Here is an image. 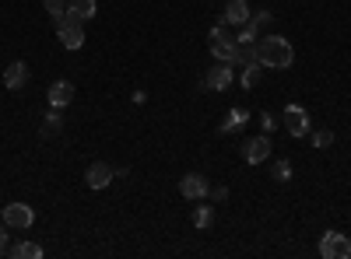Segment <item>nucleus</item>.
Wrapping results in <instances>:
<instances>
[{"mask_svg":"<svg viewBox=\"0 0 351 259\" xmlns=\"http://www.w3.org/2000/svg\"><path fill=\"white\" fill-rule=\"evenodd\" d=\"M256 53H260V64L271 67V70H288L295 64V49H291V42L281 39V36H267L256 46Z\"/></svg>","mask_w":351,"mask_h":259,"instance_id":"1","label":"nucleus"},{"mask_svg":"<svg viewBox=\"0 0 351 259\" xmlns=\"http://www.w3.org/2000/svg\"><path fill=\"white\" fill-rule=\"evenodd\" d=\"M208 46H211V56H215V60L236 67V49H239V42L232 39L228 25H215V28H211V32H208Z\"/></svg>","mask_w":351,"mask_h":259,"instance_id":"2","label":"nucleus"},{"mask_svg":"<svg viewBox=\"0 0 351 259\" xmlns=\"http://www.w3.org/2000/svg\"><path fill=\"white\" fill-rule=\"evenodd\" d=\"M319 256H324V259H348V256H351V242H348V235H341V232H327L324 238H319Z\"/></svg>","mask_w":351,"mask_h":259,"instance_id":"3","label":"nucleus"},{"mask_svg":"<svg viewBox=\"0 0 351 259\" xmlns=\"http://www.w3.org/2000/svg\"><path fill=\"white\" fill-rule=\"evenodd\" d=\"M232 70H236L232 64H221V60H218V67H211L208 77H204V88H208V92H225V88H232V81H236V74H232Z\"/></svg>","mask_w":351,"mask_h":259,"instance_id":"4","label":"nucleus"},{"mask_svg":"<svg viewBox=\"0 0 351 259\" xmlns=\"http://www.w3.org/2000/svg\"><path fill=\"white\" fill-rule=\"evenodd\" d=\"M285 126L291 137H309V112L302 105H285Z\"/></svg>","mask_w":351,"mask_h":259,"instance_id":"5","label":"nucleus"},{"mask_svg":"<svg viewBox=\"0 0 351 259\" xmlns=\"http://www.w3.org/2000/svg\"><path fill=\"white\" fill-rule=\"evenodd\" d=\"M4 224L8 228H32L36 224V210L28 204H8L4 207Z\"/></svg>","mask_w":351,"mask_h":259,"instance_id":"6","label":"nucleus"},{"mask_svg":"<svg viewBox=\"0 0 351 259\" xmlns=\"http://www.w3.org/2000/svg\"><path fill=\"white\" fill-rule=\"evenodd\" d=\"M56 39L64 42V49H81V42H84L81 21H74V18L67 14V21H64V25H56Z\"/></svg>","mask_w":351,"mask_h":259,"instance_id":"7","label":"nucleus"},{"mask_svg":"<svg viewBox=\"0 0 351 259\" xmlns=\"http://www.w3.org/2000/svg\"><path fill=\"white\" fill-rule=\"evenodd\" d=\"M180 193H183L186 200H204V196L211 193V182L204 179V176H197V172H190V176L180 179Z\"/></svg>","mask_w":351,"mask_h":259,"instance_id":"8","label":"nucleus"},{"mask_svg":"<svg viewBox=\"0 0 351 259\" xmlns=\"http://www.w3.org/2000/svg\"><path fill=\"white\" fill-rule=\"evenodd\" d=\"M250 4L246 0H228L225 4V14H221V25H228V28H239V25H246L250 21Z\"/></svg>","mask_w":351,"mask_h":259,"instance_id":"9","label":"nucleus"},{"mask_svg":"<svg viewBox=\"0 0 351 259\" xmlns=\"http://www.w3.org/2000/svg\"><path fill=\"white\" fill-rule=\"evenodd\" d=\"M267 154H271V137H267V133H263V137H253V140H246L243 158H246L250 165H260Z\"/></svg>","mask_w":351,"mask_h":259,"instance_id":"10","label":"nucleus"},{"mask_svg":"<svg viewBox=\"0 0 351 259\" xmlns=\"http://www.w3.org/2000/svg\"><path fill=\"white\" fill-rule=\"evenodd\" d=\"M74 102V84L71 81H53L49 84V105L53 109H67Z\"/></svg>","mask_w":351,"mask_h":259,"instance_id":"11","label":"nucleus"},{"mask_svg":"<svg viewBox=\"0 0 351 259\" xmlns=\"http://www.w3.org/2000/svg\"><path fill=\"white\" fill-rule=\"evenodd\" d=\"M84 182H88V189H106V186L112 182V168L102 165V161H95L92 168L84 172Z\"/></svg>","mask_w":351,"mask_h":259,"instance_id":"12","label":"nucleus"},{"mask_svg":"<svg viewBox=\"0 0 351 259\" xmlns=\"http://www.w3.org/2000/svg\"><path fill=\"white\" fill-rule=\"evenodd\" d=\"M25 81H28V67L21 60H14L8 70H4V84H8V92H21L25 88Z\"/></svg>","mask_w":351,"mask_h":259,"instance_id":"13","label":"nucleus"},{"mask_svg":"<svg viewBox=\"0 0 351 259\" xmlns=\"http://www.w3.org/2000/svg\"><path fill=\"white\" fill-rule=\"evenodd\" d=\"M95 0H71V4H67V14L74 18V21H92L95 18Z\"/></svg>","mask_w":351,"mask_h":259,"instance_id":"14","label":"nucleus"},{"mask_svg":"<svg viewBox=\"0 0 351 259\" xmlns=\"http://www.w3.org/2000/svg\"><path fill=\"white\" fill-rule=\"evenodd\" d=\"M8 256L11 259H39L43 256V245L39 242H18V245L8 249Z\"/></svg>","mask_w":351,"mask_h":259,"instance_id":"15","label":"nucleus"},{"mask_svg":"<svg viewBox=\"0 0 351 259\" xmlns=\"http://www.w3.org/2000/svg\"><path fill=\"white\" fill-rule=\"evenodd\" d=\"M246 120H250V112H246V109H232L228 116H225V123H221V133H236V130H243Z\"/></svg>","mask_w":351,"mask_h":259,"instance_id":"16","label":"nucleus"},{"mask_svg":"<svg viewBox=\"0 0 351 259\" xmlns=\"http://www.w3.org/2000/svg\"><path fill=\"white\" fill-rule=\"evenodd\" d=\"M236 64H239V67H256V64H260V53H256L253 42H239V49H236Z\"/></svg>","mask_w":351,"mask_h":259,"instance_id":"17","label":"nucleus"},{"mask_svg":"<svg viewBox=\"0 0 351 259\" xmlns=\"http://www.w3.org/2000/svg\"><path fill=\"white\" fill-rule=\"evenodd\" d=\"M67 4H71V0H43V8L49 11L53 25H64L67 21Z\"/></svg>","mask_w":351,"mask_h":259,"instance_id":"18","label":"nucleus"},{"mask_svg":"<svg viewBox=\"0 0 351 259\" xmlns=\"http://www.w3.org/2000/svg\"><path fill=\"white\" fill-rule=\"evenodd\" d=\"M60 130H64V120H60V109H53L49 116L43 120V137H56V133H60Z\"/></svg>","mask_w":351,"mask_h":259,"instance_id":"19","label":"nucleus"},{"mask_svg":"<svg viewBox=\"0 0 351 259\" xmlns=\"http://www.w3.org/2000/svg\"><path fill=\"white\" fill-rule=\"evenodd\" d=\"M193 224H197V228H211V224H215V210H211V207H197V210H193Z\"/></svg>","mask_w":351,"mask_h":259,"instance_id":"20","label":"nucleus"},{"mask_svg":"<svg viewBox=\"0 0 351 259\" xmlns=\"http://www.w3.org/2000/svg\"><path fill=\"white\" fill-rule=\"evenodd\" d=\"M271 176H274V182H288V179H291V165H288V161H274Z\"/></svg>","mask_w":351,"mask_h":259,"instance_id":"21","label":"nucleus"},{"mask_svg":"<svg viewBox=\"0 0 351 259\" xmlns=\"http://www.w3.org/2000/svg\"><path fill=\"white\" fill-rule=\"evenodd\" d=\"M334 144V130H316L313 133V148H330Z\"/></svg>","mask_w":351,"mask_h":259,"instance_id":"22","label":"nucleus"},{"mask_svg":"<svg viewBox=\"0 0 351 259\" xmlns=\"http://www.w3.org/2000/svg\"><path fill=\"white\" fill-rule=\"evenodd\" d=\"M253 39H256V25H253V21H246V25H243V32H239V39H236V42H253Z\"/></svg>","mask_w":351,"mask_h":259,"instance_id":"23","label":"nucleus"},{"mask_svg":"<svg viewBox=\"0 0 351 259\" xmlns=\"http://www.w3.org/2000/svg\"><path fill=\"white\" fill-rule=\"evenodd\" d=\"M256 77H260V64H256V67H246V74H243V84H246V88H253V84H256Z\"/></svg>","mask_w":351,"mask_h":259,"instance_id":"24","label":"nucleus"},{"mask_svg":"<svg viewBox=\"0 0 351 259\" xmlns=\"http://www.w3.org/2000/svg\"><path fill=\"white\" fill-rule=\"evenodd\" d=\"M260 123H263V130H267V133H271V130L278 126V123H274V116H271V112H260Z\"/></svg>","mask_w":351,"mask_h":259,"instance_id":"25","label":"nucleus"},{"mask_svg":"<svg viewBox=\"0 0 351 259\" xmlns=\"http://www.w3.org/2000/svg\"><path fill=\"white\" fill-rule=\"evenodd\" d=\"M4 252H8V228L0 224V256H4Z\"/></svg>","mask_w":351,"mask_h":259,"instance_id":"26","label":"nucleus"},{"mask_svg":"<svg viewBox=\"0 0 351 259\" xmlns=\"http://www.w3.org/2000/svg\"><path fill=\"white\" fill-rule=\"evenodd\" d=\"M211 196H215V200H225V196H228V189H225V186H215V189H211Z\"/></svg>","mask_w":351,"mask_h":259,"instance_id":"27","label":"nucleus"}]
</instances>
